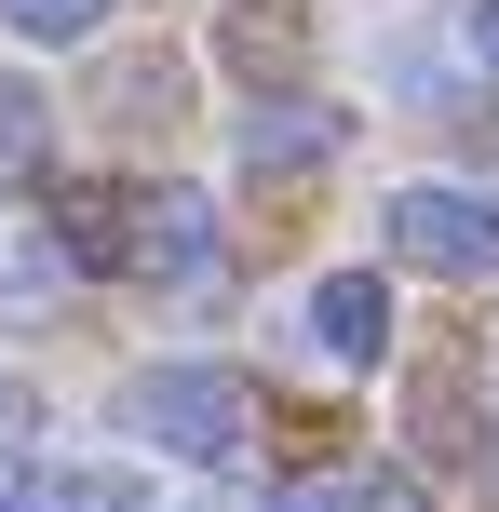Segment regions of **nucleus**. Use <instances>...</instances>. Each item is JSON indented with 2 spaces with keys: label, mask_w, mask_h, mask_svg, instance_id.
I'll return each instance as SVG.
<instances>
[{
  "label": "nucleus",
  "mask_w": 499,
  "mask_h": 512,
  "mask_svg": "<svg viewBox=\"0 0 499 512\" xmlns=\"http://www.w3.org/2000/svg\"><path fill=\"white\" fill-rule=\"evenodd\" d=\"M122 270L135 283H203L216 270V189H149V203H122Z\"/></svg>",
  "instance_id": "39448f33"
},
{
  "label": "nucleus",
  "mask_w": 499,
  "mask_h": 512,
  "mask_svg": "<svg viewBox=\"0 0 499 512\" xmlns=\"http://www.w3.org/2000/svg\"><path fill=\"white\" fill-rule=\"evenodd\" d=\"M311 54H324V0H216V68H230L243 95L311 81Z\"/></svg>",
  "instance_id": "7ed1b4c3"
},
{
  "label": "nucleus",
  "mask_w": 499,
  "mask_h": 512,
  "mask_svg": "<svg viewBox=\"0 0 499 512\" xmlns=\"http://www.w3.org/2000/svg\"><path fill=\"white\" fill-rule=\"evenodd\" d=\"M473 432H486V405H473V364H432V378L405 391V445H419V459H473Z\"/></svg>",
  "instance_id": "0eeeda50"
},
{
  "label": "nucleus",
  "mask_w": 499,
  "mask_h": 512,
  "mask_svg": "<svg viewBox=\"0 0 499 512\" xmlns=\"http://www.w3.org/2000/svg\"><path fill=\"white\" fill-rule=\"evenodd\" d=\"M0 27L41 54H81V41H108V0H0Z\"/></svg>",
  "instance_id": "1a4fd4ad"
},
{
  "label": "nucleus",
  "mask_w": 499,
  "mask_h": 512,
  "mask_svg": "<svg viewBox=\"0 0 499 512\" xmlns=\"http://www.w3.org/2000/svg\"><path fill=\"white\" fill-rule=\"evenodd\" d=\"M459 27H473V68H499V0H473Z\"/></svg>",
  "instance_id": "dca6fc26"
},
{
  "label": "nucleus",
  "mask_w": 499,
  "mask_h": 512,
  "mask_svg": "<svg viewBox=\"0 0 499 512\" xmlns=\"http://www.w3.org/2000/svg\"><path fill=\"white\" fill-rule=\"evenodd\" d=\"M351 512H432V499H419V472H365V486H351Z\"/></svg>",
  "instance_id": "4468645a"
},
{
  "label": "nucleus",
  "mask_w": 499,
  "mask_h": 512,
  "mask_svg": "<svg viewBox=\"0 0 499 512\" xmlns=\"http://www.w3.org/2000/svg\"><path fill=\"white\" fill-rule=\"evenodd\" d=\"M338 108H311V95H297V81H284V95H257V108H243V122H230V149H243V176H311V162H338Z\"/></svg>",
  "instance_id": "423d86ee"
},
{
  "label": "nucleus",
  "mask_w": 499,
  "mask_h": 512,
  "mask_svg": "<svg viewBox=\"0 0 499 512\" xmlns=\"http://www.w3.org/2000/svg\"><path fill=\"white\" fill-rule=\"evenodd\" d=\"M14 162H41V95H0V176Z\"/></svg>",
  "instance_id": "ddd939ff"
},
{
  "label": "nucleus",
  "mask_w": 499,
  "mask_h": 512,
  "mask_svg": "<svg viewBox=\"0 0 499 512\" xmlns=\"http://www.w3.org/2000/svg\"><path fill=\"white\" fill-rule=\"evenodd\" d=\"M54 270H68V256H54L41 230H27V216H0V283H14V297H41Z\"/></svg>",
  "instance_id": "9b49d317"
},
{
  "label": "nucleus",
  "mask_w": 499,
  "mask_h": 512,
  "mask_svg": "<svg viewBox=\"0 0 499 512\" xmlns=\"http://www.w3.org/2000/svg\"><path fill=\"white\" fill-rule=\"evenodd\" d=\"M297 337H311V364L365 378V364L392 351V283H378V270H311V283H297Z\"/></svg>",
  "instance_id": "20e7f679"
},
{
  "label": "nucleus",
  "mask_w": 499,
  "mask_h": 512,
  "mask_svg": "<svg viewBox=\"0 0 499 512\" xmlns=\"http://www.w3.org/2000/svg\"><path fill=\"white\" fill-rule=\"evenodd\" d=\"M270 512H351V486H284Z\"/></svg>",
  "instance_id": "f3484780"
},
{
  "label": "nucleus",
  "mask_w": 499,
  "mask_h": 512,
  "mask_svg": "<svg viewBox=\"0 0 499 512\" xmlns=\"http://www.w3.org/2000/svg\"><path fill=\"white\" fill-rule=\"evenodd\" d=\"M0 512H95V472H27Z\"/></svg>",
  "instance_id": "f8f14e48"
},
{
  "label": "nucleus",
  "mask_w": 499,
  "mask_h": 512,
  "mask_svg": "<svg viewBox=\"0 0 499 512\" xmlns=\"http://www.w3.org/2000/svg\"><path fill=\"white\" fill-rule=\"evenodd\" d=\"M392 256L432 283H499V189H473V176L392 189Z\"/></svg>",
  "instance_id": "f03ea898"
},
{
  "label": "nucleus",
  "mask_w": 499,
  "mask_h": 512,
  "mask_svg": "<svg viewBox=\"0 0 499 512\" xmlns=\"http://www.w3.org/2000/svg\"><path fill=\"white\" fill-rule=\"evenodd\" d=\"M176 95H189V68H176V54H122L95 108H122V122H176Z\"/></svg>",
  "instance_id": "6e6552de"
},
{
  "label": "nucleus",
  "mask_w": 499,
  "mask_h": 512,
  "mask_svg": "<svg viewBox=\"0 0 499 512\" xmlns=\"http://www.w3.org/2000/svg\"><path fill=\"white\" fill-rule=\"evenodd\" d=\"M122 432L162 445V459L230 472L243 445H257V391H243L230 364H135V378H122Z\"/></svg>",
  "instance_id": "f257e3e1"
},
{
  "label": "nucleus",
  "mask_w": 499,
  "mask_h": 512,
  "mask_svg": "<svg viewBox=\"0 0 499 512\" xmlns=\"http://www.w3.org/2000/svg\"><path fill=\"white\" fill-rule=\"evenodd\" d=\"M27 432H41V391H27V378H0V445H27Z\"/></svg>",
  "instance_id": "2eb2a0df"
},
{
  "label": "nucleus",
  "mask_w": 499,
  "mask_h": 512,
  "mask_svg": "<svg viewBox=\"0 0 499 512\" xmlns=\"http://www.w3.org/2000/svg\"><path fill=\"white\" fill-rule=\"evenodd\" d=\"M54 256H68V270H122V203H108V189H68V230H54Z\"/></svg>",
  "instance_id": "9d476101"
}]
</instances>
